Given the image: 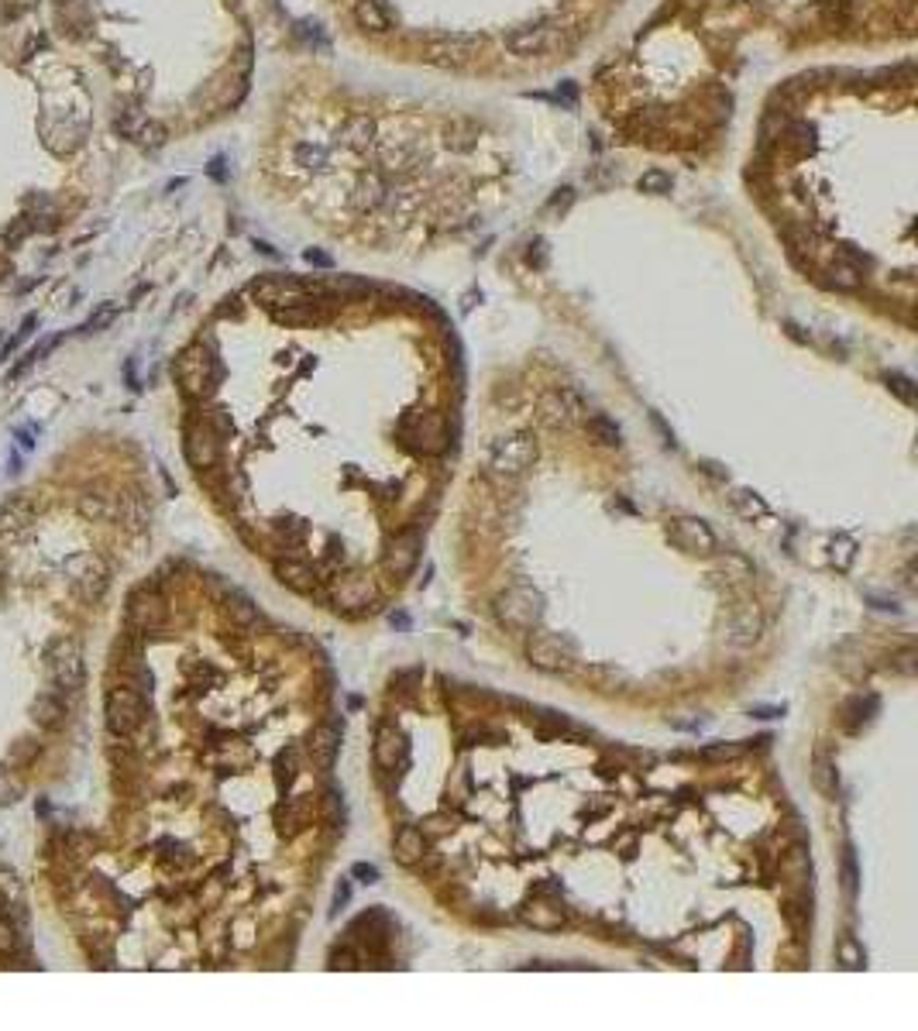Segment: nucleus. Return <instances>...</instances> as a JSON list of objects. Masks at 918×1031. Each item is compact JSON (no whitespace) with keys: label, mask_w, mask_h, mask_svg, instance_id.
<instances>
[{"label":"nucleus","mask_w":918,"mask_h":1031,"mask_svg":"<svg viewBox=\"0 0 918 1031\" xmlns=\"http://www.w3.org/2000/svg\"><path fill=\"white\" fill-rule=\"evenodd\" d=\"M915 59L809 66L757 107L743 189L802 272L860 292L874 237L912 248Z\"/></svg>","instance_id":"obj_1"},{"label":"nucleus","mask_w":918,"mask_h":1031,"mask_svg":"<svg viewBox=\"0 0 918 1031\" xmlns=\"http://www.w3.org/2000/svg\"><path fill=\"white\" fill-rule=\"evenodd\" d=\"M283 162L296 193L351 217H395L420 196L465 224L516 172L506 131L468 107L358 90L314 69L292 103Z\"/></svg>","instance_id":"obj_2"},{"label":"nucleus","mask_w":918,"mask_h":1031,"mask_svg":"<svg viewBox=\"0 0 918 1031\" xmlns=\"http://www.w3.org/2000/svg\"><path fill=\"white\" fill-rule=\"evenodd\" d=\"M627 0H316L347 45L447 79L523 83L581 59Z\"/></svg>","instance_id":"obj_3"},{"label":"nucleus","mask_w":918,"mask_h":1031,"mask_svg":"<svg viewBox=\"0 0 918 1031\" xmlns=\"http://www.w3.org/2000/svg\"><path fill=\"white\" fill-rule=\"evenodd\" d=\"M918 0H660L643 31L733 93L746 45L778 55H850L915 45Z\"/></svg>","instance_id":"obj_4"},{"label":"nucleus","mask_w":918,"mask_h":1031,"mask_svg":"<svg viewBox=\"0 0 918 1031\" xmlns=\"http://www.w3.org/2000/svg\"><path fill=\"white\" fill-rule=\"evenodd\" d=\"M176 382L189 399H207L220 382V361L213 355L211 344H189L183 355L176 358Z\"/></svg>","instance_id":"obj_5"},{"label":"nucleus","mask_w":918,"mask_h":1031,"mask_svg":"<svg viewBox=\"0 0 918 1031\" xmlns=\"http://www.w3.org/2000/svg\"><path fill=\"white\" fill-rule=\"evenodd\" d=\"M107 729L114 736H132L134 729L145 722V698L134 691L132 684H121L114 691H107Z\"/></svg>","instance_id":"obj_6"},{"label":"nucleus","mask_w":918,"mask_h":1031,"mask_svg":"<svg viewBox=\"0 0 918 1031\" xmlns=\"http://www.w3.org/2000/svg\"><path fill=\"white\" fill-rule=\"evenodd\" d=\"M45 667H49V681L59 691H76L83 684V650L76 640H55L45 653Z\"/></svg>","instance_id":"obj_7"},{"label":"nucleus","mask_w":918,"mask_h":1031,"mask_svg":"<svg viewBox=\"0 0 918 1031\" xmlns=\"http://www.w3.org/2000/svg\"><path fill=\"white\" fill-rule=\"evenodd\" d=\"M186 461L200 471H211L220 461V434L207 420H196L186 427Z\"/></svg>","instance_id":"obj_8"},{"label":"nucleus","mask_w":918,"mask_h":1031,"mask_svg":"<svg viewBox=\"0 0 918 1031\" xmlns=\"http://www.w3.org/2000/svg\"><path fill=\"white\" fill-rule=\"evenodd\" d=\"M537 458V440L530 434H520V437L502 440L492 454V471L496 475H523L526 468L533 464Z\"/></svg>","instance_id":"obj_9"},{"label":"nucleus","mask_w":918,"mask_h":1031,"mask_svg":"<svg viewBox=\"0 0 918 1031\" xmlns=\"http://www.w3.org/2000/svg\"><path fill=\"white\" fill-rule=\"evenodd\" d=\"M496 612L509 626H533L537 616H540V595L526 592V588H513V592L499 595Z\"/></svg>","instance_id":"obj_10"},{"label":"nucleus","mask_w":918,"mask_h":1031,"mask_svg":"<svg viewBox=\"0 0 918 1031\" xmlns=\"http://www.w3.org/2000/svg\"><path fill=\"white\" fill-rule=\"evenodd\" d=\"M526 657L537 670H547V674H557V670H568L571 664V650L564 640L557 636H533L530 646H526Z\"/></svg>","instance_id":"obj_11"},{"label":"nucleus","mask_w":918,"mask_h":1031,"mask_svg":"<svg viewBox=\"0 0 918 1031\" xmlns=\"http://www.w3.org/2000/svg\"><path fill=\"white\" fill-rule=\"evenodd\" d=\"M671 540L678 543L682 550H688V554H712V550H715V537H712V530H708L702 519H691V516L675 519V526H671Z\"/></svg>","instance_id":"obj_12"},{"label":"nucleus","mask_w":918,"mask_h":1031,"mask_svg":"<svg viewBox=\"0 0 918 1031\" xmlns=\"http://www.w3.org/2000/svg\"><path fill=\"white\" fill-rule=\"evenodd\" d=\"M406 437L417 440V451H423V454H441V451L447 447L444 420H441L437 412H423V416H417V423L410 427Z\"/></svg>","instance_id":"obj_13"},{"label":"nucleus","mask_w":918,"mask_h":1031,"mask_svg":"<svg viewBox=\"0 0 918 1031\" xmlns=\"http://www.w3.org/2000/svg\"><path fill=\"white\" fill-rule=\"evenodd\" d=\"M128 616H132V622L138 629L156 633V629L165 626V602L156 592H134L132 605H128Z\"/></svg>","instance_id":"obj_14"},{"label":"nucleus","mask_w":918,"mask_h":1031,"mask_svg":"<svg viewBox=\"0 0 918 1031\" xmlns=\"http://www.w3.org/2000/svg\"><path fill=\"white\" fill-rule=\"evenodd\" d=\"M341 749V725L338 722H323L316 725L314 736H310V756L320 771H331L334 767V756Z\"/></svg>","instance_id":"obj_15"},{"label":"nucleus","mask_w":918,"mask_h":1031,"mask_svg":"<svg viewBox=\"0 0 918 1031\" xmlns=\"http://www.w3.org/2000/svg\"><path fill=\"white\" fill-rule=\"evenodd\" d=\"M423 852H427V835H423L417 825H403L399 835H395V843H393L395 863L413 867V863H420L423 859Z\"/></svg>","instance_id":"obj_16"},{"label":"nucleus","mask_w":918,"mask_h":1031,"mask_svg":"<svg viewBox=\"0 0 918 1031\" xmlns=\"http://www.w3.org/2000/svg\"><path fill=\"white\" fill-rule=\"evenodd\" d=\"M420 547L423 543L417 533H403V537H395L393 550H389V567H393V574L406 578V574L417 567V561H420Z\"/></svg>","instance_id":"obj_17"},{"label":"nucleus","mask_w":918,"mask_h":1031,"mask_svg":"<svg viewBox=\"0 0 918 1031\" xmlns=\"http://www.w3.org/2000/svg\"><path fill=\"white\" fill-rule=\"evenodd\" d=\"M66 715H69V708H66V701L59 695H38L35 705H31V719L38 722L42 729H62Z\"/></svg>","instance_id":"obj_18"},{"label":"nucleus","mask_w":918,"mask_h":1031,"mask_svg":"<svg viewBox=\"0 0 918 1031\" xmlns=\"http://www.w3.org/2000/svg\"><path fill=\"white\" fill-rule=\"evenodd\" d=\"M399 756H403V736L395 732L393 725H382V729L375 732V763H379L382 771H395Z\"/></svg>","instance_id":"obj_19"},{"label":"nucleus","mask_w":918,"mask_h":1031,"mask_svg":"<svg viewBox=\"0 0 918 1031\" xmlns=\"http://www.w3.org/2000/svg\"><path fill=\"white\" fill-rule=\"evenodd\" d=\"M275 574H279V581H283L286 588H292V592H314V585H316L314 567L303 564V561H279V564H275Z\"/></svg>","instance_id":"obj_20"},{"label":"nucleus","mask_w":918,"mask_h":1031,"mask_svg":"<svg viewBox=\"0 0 918 1031\" xmlns=\"http://www.w3.org/2000/svg\"><path fill=\"white\" fill-rule=\"evenodd\" d=\"M371 595H375V588L368 578H347L334 592V602H338V609H355V605H368Z\"/></svg>","instance_id":"obj_21"},{"label":"nucleus","mask_w":918,"mask_h":1031,"mask_svg":"<svg viewBox=\"0 0 918 1031\" xmlns=\"http://www.w3.org/2000/svg\"><path fill=\"white\" fill-rule=\"evenodd\" d=\"M28 519H31V506L28 499H11L0 506V533H11V530H21Z\"/></svg>","instance_id":"obj_22"},{"label":"nucleus","mask_w":918,"mask_h":1031,"mask_svg":"<svg viewBox=\"0 0 918 1031\" xmlns=\"http://www.w3.org/2000/svg\"><path fill=\"white\" fill-rule=\"evenodd\" d=\"M523 922L533 928L551 931V928L564 925V915H561V907H551V904H530V907L523 911Z\"/></svg>","instance_id":"obj_23"},{"label":"nucleus","mask_w":918,"mask_h":1031,"mask_svg":"<svg viewBox=\"0 0 918 1031\" xmlns=\"http://www.w3.org/2000/svg\"><path fill=\"white\" fill-rule=\"evenodd\" d=\"M730 499H733V509L743 516V519H763V516H767V502H763L757 492L736 489Z\"/></svg>","instance_id":"obj_24"},{"label":"nucleus","mask_w":918,"mask_h":1031,"mask_svg":"<svg viewBox=\"0 0 918 1031\" xmlns=\"http://www.w3.org/2000/svg\"><path fill=\"white\" fill-rule=\"evenodd\" d=\"M812 777H815V787H818L822 795H829V798L836 795L840 780H836V767H833V760H829L826 753H818V756H815V771H812Z\"/></svg>","instance_id":"obj_25"},{"label":"nucleus","mask_w":918,"mask_h":1031,"mask_svg":"<svg viewBox=\"0 0 918 1031\" xmlns=\"http://www.w3.org/2000/svg\"><path fill=\"white\" fill-rule=\"evenodd\" d=\"M228 616L235 619V622H241V626H251L255 619H259V609L251 605V598L241 592H228Z\"/></svg>","instance_id":"obj_26"},{"label":"nucleus","mask_w":918,"mask_h":1031,"mask_svg":"<svg viewBox=\"0 0 918 1031\" xmlns=\"http://www.w3.org/2000/svg\"><path fill=\"white\" fill-rule=\"evenodd\" d=\"M303 822H307V801H286L279 808V828L283 832H296Z\"/></svg>","instance_id":"obj_27"},{"label":"nucleus","mask_w":918,"mask_h":1031,"mask_svg":"<svg viewBox=\"0 0 918 1031\" xmlns=\"http://www.w3.org/2000/svg\"><path fill=\"white\" fill-rule=\"evenodd\" d=\"M757 629H761V619H757L754 609H746V612L733 622V643H750V640L757 636Z\"/></svg>","instance_id":"obj_28"},{"label":"nucleus","mask_w":918,"mask_h":1031,"mask_svg":"<svg viewBox=\"0 0 918 1031\" xmlns=\"http://www.w3.org/2000/svg\"><path fill=\"white\" fill-rule=\"evenodd\" d=\"M114 320H117V307H110V303H107V307L97 309V313H93V316H90V320H86L79 331H83V334H100V331H104V327H110Z\"/></svg>","instance_id":"obj_29"},{"label":"nucleus","mask_w":918,"mask_h":1031,"mask_svg":"<svg viewBox=\"0 0 918 1031\" xmlns=\"http://www.w3.org/2000/svg\"><path fill=\"white\" fill-rule=\"evenodd\" d=\"M588 430L599 437V444H619V427L612 420H605V416H592L588 420Z\"/></svg>","instance_id":"obj_30"},{"label":"nucleus","mask_w":918,"mask_h":1031,"mask_svg":"<svg viewBox=\"0 0 918 1031\" xmlns=\"http://www.w3.org/2000/svg\"><path fill=\"white\" fill-rule=\"evenodd\" d=\"M874 712H877V698H874V695H866V698H853V705H850V715H853V719H850V725H853V729H857V725H860V722L874 719Z\"/></svg>","instance_id":"obj_31"},{"label":"nucleus","mask_w":918,"mask_h":1031,"mask_svg":"<svg viewBox=\"0 0 918 1031\" xmlns=\"http://www.w3.org/2000/svg\"><path fill=\"white\" fill-rule=\"evenodd\" d=\"M853 554H857V543L850 540V537H836L833 540V564L840 567V571H846V567L853 564Z\"/></svg>","instance_id":"obj_32"},{"label":"nucleus","mask_w":918,"mask_h":1031,"mask_svg":"<svg viewBox=\"0 0 918 1031\" xmlns=\"http://www.w3.org/2000/svg\"><path fill=\"white\" fill-rule=\"evenodd\" d=\"M275 777H279V784H292V777H296V749L279 753V760H275Z\"/></svg>","instance_id":"obj_33"},{"label":"nucleus","mask_w":918,"mask_h":1031,"mask_svg":"<svg viewBox=\"0 0 918 1031\" xmlns=\"http://www.w3.org/2000/svg\"><path fill=\"white\" fill-rule=\"evenodd\" d=\"M18 928L11 925L7 918H0V955H14L18 953Z\"/></svg>","instance_id":"obj_34"},{"label":"nucleus","mask_w":918,"mask_h":1031,"mask_svg":"<svg viewBox=\"0 0 918 1031\" xmlns=\"http://www.w3.org/2000/svg\"><path fill=\"white\" fill-rule=\"evenodd\" d=\"M842 883H846V894H857V852L846 850L842 856Z\"/></svg>","instance_id":"obj_35"},{"label":"nucleus","mask_w":918,"mask_h":1031,"mask_svg":"<svg viewBox=\"0 0 918 1031\" xmlns=\"http://www.w3.org/2000/svg\"><path fill=\"white\" fill-rule=\"evenodd\" d=\"M451 828H454V822H451V819H444V815H430V819L423 822L420 832H423V835H447Z\"/></svg>","instance_id":"obj_36"},{"label":"nucleus","mask_w":918,"mask_h":1031,"mask_svg":"<svg viewBox=\"0 0 918 1031\" xmlns=\"http://www.w3.org/2000/svg\"><path fill=\"white\" fill-rule=\"evenodd\" d=\"M840 959H842V966H850V970H860V966H864V953H860L853 942H842Z\"/></svg>","instance_id":"obj_37"},{"label":"nucleus","mask_w":918,"mask_h":1031,"mask_svg":"<svg viewBox=\"0 0 918 1031\" xmlns=\"http://www.w3.org/2000/svg\"><path fill=\"white\" fill-rule=\"evenodd\" d=\"M18 795H21V791H18V784H14V780L7 777V771L0 767V804H14V801H18Z\"/></svg>","instance_id":"obj_38"},{"label":"nucleus","mask_w":918,"mask_h":1031,"mask_svg":"<svg viewBox=\"0 0 918 1031\" xmlns=\"http://www.w3.org/2000/svg\"><path fill=\"white\" fill-rule=\"evenodd\" d=\"M327 811H331V819H334V822H338V828H344V801H341V795H338V791H331V795H327Z\"/></svg>","instance_id":"obj_39"},{"label":"nucleus","mask_w":918,"mask_h":1031,"mask_svg":"<svg viewBox=\"0 0 918 1031\" xmlns=\"http://www.w3.org/2000/svg\"><path fill=\"white\" fill-rule=\"evenodd\" d=\"M351 874L358 876L362 883H379V870H375L371 863H355V867H351Z\"/></svg>","instance_id":"obj_40"},{"label":"nucleus","mask_w":918,"mask_h":1031,"mask_svg":"<svg viewBox=\"0 0 918 1031\" xmlns=\"http://www.w3.org/2000/svg\"><path fill=\"white\" fill-rule=\"evenodd\" d=\"M888 386H891L894 392L905 399V403H912V388H908V379H901V375H891V379H888Z\"/></svg>","instance_id":"obj_41"},{"label":"nucleus","mask_w":918,"mask_h":1031,"mask_svg":"<svg viewBox=\"0 0 918 1031\" xmlns=\"http://www.w3.org/2000/svg\"><path fill=\"white\" fill-rule=\"evenodd\" d=\"M347 901H351V887H347V883H341V887L334 891V907H331V915H338V911H341Z\"/></svg>","instance_id":"obj_42"},{"label":"nucleus","mask_w":918,"mask_h":1031,"mask_svg":"<svg viewBox=\"0 0 918 1031\" xmlns=\"http://www.w3.org/2000/svg\"><path fill=\"white\" fill-rule=\"evenodd\" d=\"M736 753H739V747H712V749H706L708 760H730V756H736Z\"/></svg>","instance_id":"obj_43"},{"label":"nucleus","mask_w":918,"mask_h":1031,"mask_svg":"<svg viewBox=\"0 0 918 1031\" xmlns=\"http://www.w3.org/2000/svg\"><path fill=\"white\" fill-rule=\"evenodd\" d=\"M894 667L901 670V674H915V653H912V650H905V653L898 657V664H894Z\"/></svg>","instance_id":"obj_44"},{"label":"nucleus","mask_w":918,"mask_h":1031,"mask_svg":"<svg viewBox=\"0 0 918 1031\" xmlns=\"http://www.w3.org/2000/svg\"><path fill=\"white\" fill-rule=\"evenodd\" d=\"M754 715H757V719H774V715H781V708H757Z\"/></svg>","instance_id":"obj_45"},{"label":"nucleus","mask_w":918,"mask_h":1031,"mask_svg":"<svg viewBox=\"0 0 918 1031\" xmlns=\"http://www.w3.org/2000/svg\"><path fill=\"white\" fill-rule=\"evenodd\" d=\"M62 4H73V0H62Z\"/></svg>","instance_id":"obj_46"}]
</instances>
